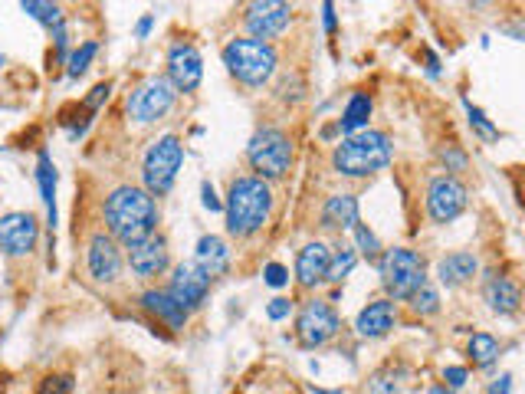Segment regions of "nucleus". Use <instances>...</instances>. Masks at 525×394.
<instances>
[{"instance_id": "obj_1", "label": "nucleus", "mask_w": 525, "mask_h": 394, "mask_svg": "<svg viewBox=\"0 0 525 394\" xmlns=\"http://www.w3.org/2000/svg\"><path fill=\"white\" fill-rule=\"evenodd\" d=\"M102 220L105 234H112L125 250H132L135 243L158 234V197L148 194L142 184H119L105 194L102 201Z\"/></svg>"}, {"instance_id": "obj_2", "label": "nucleus", "mask_w": 525, "mask_h": 394, "mask_svg": "<svg viewBox=\"0 0 525 394\" xmlns=\"http://www.w3.org/2000/svg\"><path fill=\"white\" fill-rule=\"evenodd\" d=\"M273 184L256 175H237L224 197V224L233 240H250L273 217Z\"/></svg>"}, {"instance_id": "obj_3", "label": "nucleus", "mask_w": 525, "mask_h": 394, "mask_svg": "<svg viewBox=\"0 0 525 394\" xmlns=\"http://www.w3.org/2000/svg\"><path fill=\"white\" fill-rule=\"evenodd\" d=\"M391 158H394L391 135L378 129H365V132L345 135L342 142L332 148V171L342 178L365 181L388 168Z\"/></svg>"}, {"instance_id": "obj_4", "label": "nucleus", "mask_w": 525, "mask_h": 394, "mask_svg": "<svg viewBox=\"0 0 525 394\" xmlns=\"http://www.w3.org/2000/svg\"><path fill=\"white\" fill-rule=\"evenodd\" d=\"M224 66L237 83L250 89H263L279 69V53L273 43H260L250 37H233L224 46Z\"/></svg>"}, {"instance_id": "obj_5", "label": "nucleus", "mask_w": 525, "mask_h": 394, "mask_svg": "<svg viewBox=\"0 0 525 394\" xmlns=\"http://www.w3.org/2000/svg\"><path fill=\"white\" fill-rule=\"evenodd\" d=\"M293 135L286 129H279V125H263V129H256L253 138L247 142V165L253 168L256 178L263 181H283L289 175V168H293Z\"/></svg>"}, {"instance_id": "obj_6", "label": "nucleus", "mask_w": 525, "mask_h": 394, "mask_svg": "<svg viewBox=\"0 0 525 394\" xmlns=\"http://www.w3.org/2000/svg\"><path fill=\"white\" fill-rule=\"evenodd\" d=\"M381 286L394 303H407L420 286H427V263L411 247H391L378 260Z\"/></svg>"}, {"instance_id": "obj_7", "label": "nucleus", "mask_w": 525, "mask_h": 394, "mask_svg": "<svg viewBox=\"0 0 525 394\" xmlns=\"http://www.w3.org/2000/svg\"><path fill=\"white\" fill-rule=\"evenodd\" d=\"M184 165V142L174 132L155 138L142 158V188L155 197L171 194L178 171Z\"/></svg>"}, {"instance_id": "obj_8", "label": "nucleus", "mask_w": 525, "mask_h": 394, "mask_svg": "<svg viewBox=\"0 0 525 394\" xmlns=\"http://www.w3.org/2000/svg\"><path fill=\"white\" fill-rule=\"evenodd\" d=\"M178 106V89L168 83V76L151 73L125 96V115L135 125H155L168 119L171 109Z\"/></svg>"}, {"instance_id": "obj_9", "label": "nucleus", "mask_w": 525, "mask_h": 394, "mask_svg": "<svg viewBox=\"0 0 525 394\" xmlns=\"http://www.w3.org/2000/svg\"><path fill=\"white\" fill-rule=\"evenodd\" d=\"M342 332V316L335 312L329 299L312 296L296 312V339L302 349H322Z\"/></svg>"}, {"instance_id": "obj_10", "label": "nucleus", "mask_w": 525, "mask_h": 394, "mask_svg": "<svg viewBox=\"0 0 525 394\" xmlns=\"http://www.w3.org/2000/svg\"><path fill=\"white\" fill-rule=\"evenodd\" d=\"M424 204H427L430 224L447 227L466 211V204H470V188H466L460 178H453L443 171V175H434L427 181V201Z\"/></svg>"}, {"instance_id": "obj_11", "label": "nucleus", "mask_w": 525, "mask_h": 394, "mask_svg": "<svg viewBox=\"0 0 525 394\" xmlns=\"http://www.w3.org/2000/svg\"><path fill=\"white\" fill-rule=\"evenodd\" d=\"M125 247L112 234L96 230L86 240V273L92 276V283L99 286H115L125 273Z\"/></svg>"}, {"instance_id": "obj_12", "label": "nucleus", "mask_w": 525, "mask_h": 394, "mask_svg": "<svg viewBox=\"0 0 525 394\" xmlns=\"http://www.w3.org/2000/svg\"><path fill=\"white\" fill-rule=\"evenodd\" d=\"M40 243V220L30 211H7L0 214V253L7 260H23L37 250Z\"/></svg>"}, {"instance_id": "obj_13", "label": "nucleus", "mask_w": 525, "mask_h": 394, "mask_svg": "<svg viewBox=\"0 0 525 394\" xmlns=\"http://www.w3.org/2000/svg\"><path fill=\"white\" fill-rule=\"evenodd\" d=\"M293 23V7L283 4V0H256L243 14V27H247L250 40L260 43H273L289 30Z\"/></svg>"}, {"instance_id": "obj_14", "label": "nucleus", "mask_w": 525, "mask_h": 394, "mask_svg": "<svg viewBox=\"0 0 525 394\" xmlns=\"http://www.w3.org/2000/svg\"><path fill=\"white\" fill-rule=\"evenodd\" d=\"M165 76H168V83L178 89V96H191V92H197V86H201V79H204V60H201V53H197L194 43L178 40V43L168 46Z\"/></svg>"}, {"instance_id": "obj_15", "label": "nucleus", "mask_w": 525, "mask_h": 394, "mask_svg": "<svg viewBox=\"0 0 525 394\" xmlns=\"http://www.w3.org/2000/svg\"><path fill=\"white\" fill-rule=\"evenodd\" d=\"M210 276L197 266L194 260H184L178 266H171V280H168V293L178 299V303L188 309V312H197L210 296Z\"/></svg>"}, {"instance_id": "obj_16", "label": "nucleus", "mask_w": 525, "mask_h": 394, "mask_svg": "<svg viewBox=\"0 0 525 394\" xmlns=\"http://www.w3.org/2000/svg\"><path fill=\"white\" fill-rule=\"evenodd\" d=\"M125 266L132 270L135 280H142V283H151V280H158V276H165L171 270L168 240L155 234L142 243H135V247L125 253Z\"/></svg>"}, {"instance_id": "obj_17", "label": "nucleus", "mask_w": 525, "mask_h": 394, "mask_svg": "<svg viewBox=\"0 0 525 394\" xmlns=\"http://www.w3.org/2000/svg\"><path fill=\"white\" fill-rule=\"evenodd\" d=\"M329 266H332V247L322 240H309L306 247L296 253V283L302 289H319L329 283Z\"/></svg>"}, {"instance_id": "obj_18", "label": "nucleus", "mask_w": 525, "mask_h": 394, "mask_svg": "<svg viewBox=\"0 0 525 394\" xmlns=\"http://www.w3.org/2000/svg\"><path fill=\"white\" fill-rule=\"evenodd\" d=\"M483 299H486L489 312H496V316H516L522 309V289L506 273L483 276Z\"/></svg>"}, {"instance_id": "obj_19", "label": "nucleus", "mask_w": 525, "mask_h": 394, "mask_svg": "<svg viewBox=\"0 0 525 394\" xmlns=\"http://www.w3.org/2000/svg\"><path fill=\"white\" fill-rule=\"evenodd\" d=\"M138 306H142L148 316H155L158 322H165L171 332H181L191 319V312L184 309L168 289H158V286H148L145 293L138 296Z\"/></svg>"}, {"instance_id": "obj_20", "label": "nucleus", "mask_w": 525, "mask_h": 394, "mask_svg": "<svg viewBox=\"0 0 525 394\" xmlns=\"http://www.w3.org/2000/svg\"><path fill=\"white\" fill-rule=\"evenodd\" d=\"M398 326V303L394 299H375L355 316V332L361 339H384Z\"/></svg>"}, {"instance_id": "obj_21", "label": "nucleus", "mask_w": 525, "mask_h": 394, "mask_svg": "<svg viewBox=\"0 0 525 394\" xmlns=\"http://www.w3.org/2000/svg\"><path fill=\"white\" fill-rule=\"evenodd\" d=\"M194 263L201 266L210 280H217V276H224L230 270V263H233L230 243L224 237H217V234H204L194 247Z\"/></svg>"}, {"instance_id": "obj_22", "label": "nucleus", "mask_w": 525, "mask_h": 394, "mask_svg": "<svg viewBox=\"0 0 525 394\" xmlns=\"http://www.w3.org/2000/svg\"><path fill=\"white\" fill-rule=\"evenodd\" d=\"M476 273H480V260H476V253H470V250H453V253H447V257L437 260V280L447 289L466 286Z\"/></svg>"}, {"instance_id": "obj_23", "label": "nucleus", "mask_w": 525, "mask_h": 394, "mask_svg": "<svg viewBox=\"0 0 525 394\" xmlns=\"http://www.w3.org/2000/svg\"><path fill=\"white\" fill-rule=\"evenodd\" d=\"M361 224V207H358V197L355 194H332L329 201L322 204V227L325 230H335V234H342V230H355Z\"/></svg>"}, {"instance_id": "obj_24", "label": "nucleus", "mask_w": 525, "mask_h": 394, "mask_svg": "<svg viewBox=\"0 0 525 394\" xmlns=\"http://www.w3.org/2000/svg\"><path fill=\"white\" fill-rule=\"evenodd\" d=\"M37 188H40V197H43V207H46V227H56V165H53V155L40 148L37 155Z\"/></svg>"}, {"instance_id": "obj_25", "label": "nucleus", "mask_w": 525, "mask_h": 394, "mask_svg": "<svg viewBox=\"0 0 525 394\" xmlns=\"http://www.w3.org/2000/svg\"><path fill=\"white\" fill-rule=\"evenodd\" d=\"M371 109H375V102H371L368 92H352V99L345 102L342 115H338V132L342 135H355V132H365L368 129V119H371Z\"/></svg>"}, {"instance_id": "obj_26", "label": "nucleus", "mask_w": 525, "mask_h": 394, "mask_svg": "<svg viewBox=\"0 0 525 394\" xmlns=\"http://www.w3.org/2000/svg\"><path fill=\"white\" fill-rule=\"evenodd\" d=\"M466 355L476 368H489L499 358V339L489 332H473L470 342H466Z\"/></svg>"}, {"instance_id": "obj_27", "label": "nucleus", "mask_w": 525, "mask_h": 394, "mask_svg": "<svg viewBox=\"0 0 525 394\" xmlns=\"http://www.w3.org/2000/svg\"><path fill=\"white\" fill-rule=\"evenodd\" d=\"M20 10H23V14H27L30 20L43 23L46 30H53V27H60V23H66L63 7H60V4H50V0H23Z\"/></svg>"}, {"instance_id": "obj_28", "label": "nucleus", "mask_w": 525, "mask_h": 394, "mask_svg": "<svg viewBox=\"0 0 525 394\" xmlns=\"http://www.w3.org/2000/svg\"><path fill=\"white\" fill-rule=\"evenodd\" d=\"M99 56V43L96 40H86V43H79L76 50H69V60H66V76L69 79H79V76H86L89 73V66L92 60Z\"/></svg>"}, {"instance_id": "obj_29", "label": "nucleus", "mask_w": 525, "mask_h": 394, "mask_svg": "<svg viewBox=\"0 0 525 394\" xmlns=\"http://www.w3.org/2000/svg\"><path fill=\"white\" fill-rule=\"evenodd\" d=\"M358 266V250L355 247H335L332 250V266H329V283H342L348 273Z\"/></svg>"}, {"instance_id": "obj_30", "label": "nucleus", "mask_w": 525, "mask_h": 394, "mask_svg": "<svg viewBox=\"0 0 525 394\" xmlns=\"http://www.w3.org/2000/svg\"><path fill=\"white\" fill-rule=\"evenodd\" d=\"M355 250H358V257H365L371 263H378L384 257V247H381V240L378 234L371 230L368 224H358L355 227Z\"/></svg>"}, {"instance_id": "obj_31", "label": "nucleus", "mask_w": 525, "mask_h": 394, "mask_svg": "<svg viewBox=\"0 0 525 394\" xmlns=\"http://www.w3.org/2000/svg\"><path fill=\"white\" fill-rule=\"evenodd\" d=\"M407 306H411V312H414V316H420V319H424V316H437V312H440V293H437V286H420L417 289V293L411 296V299H407Z\"/></svg>"}, {"instance_id": "obj_32", "label": "nucleus", "mask_w": 525, "mask_h": 394, "mask_svg": "<svg viewBox=\"0 0 525 394\" xmlns=\"http://www.w3.org/2000/svg\"><path fill=\"white\" fill-rule=\"evenodd\" d=\"M463 109H466V122H470V129L480 135L483 142H499V129L486 119L483 109H476L470 99H463Z\"/></svg>"}, {"instance_id": "obj_33", "label": "nucleus", "mask_w": 525, "mask_h": 394, "mask_svg": "<svg viewBox=\"0 0 525 394\" xmlns=\"http://www.w3.org/2000/svg\"><path fill=\"white\" fill-rule=\"evenodd\" d=\"M73 388H76L73 372H50L40 378V385L33 394H73Z\"/></svg>"}, {"instance_id": "obj_34", "label": "nucleus", "mask_w": 525, "mask_h": 394, "mask_svg": "<svg viewBox=\"0 0 525 394\" xmlns=\"http://www.w3.org/2000/svg\"><path fill=\"white\" fill-rule=\"evenodd\" d=\"M437 158H440V165L447 168V175L457 178L460 171H466V165H470V158H466V152L460 145H443L437 148Z\"/></svg>"}, {"instance_id": "obj_35", "label": "nucleus", "mask_w": 525, "mask_h": 394, "mask_svg": "<svg viewBox=\"0 0 525 394\" xmlns=\"http://www.w3.org/2000/svg\"><path fill=\"white\" fill-rule=\"evenodd\" d=\"M109 96H112V83H99V86H92V89H89V96L83 99L86 112L96 115V112L105 106V102H109Z\"/></svg>"}, {"instance_id": "obj_36", "label": "nucleus", "mask_w": 525, "mask_h": 394, "mask_svg": "<svg viewBox=\"0 0 525 394\" xmlns=\"http://www.w3.org/2000/svg\"><path fill=\"white\" fill-rule=\"evenodd\" d=\"M263 283L270 289H283V286H289V270L283 263H266L263 266Z\"/></svg>"}, {"instance_id": "obj_37", "label": "nucleus", "mask_w": 525, "mask_h": 394, "mask_svg": "<svg viewBox=\"0 0 525 394\" xmlns=\"http://www.w3.org/2000/svg\"><path fill=\"white\" fill-rule=\"evenodd\" d=\"M201 204H204V211H210V214H224V201H220V194L210 181L201 184Z\"/></svg>"}, {"instance_id": "obj_38", "label": "nucleus", "mask_w": 525, "mask_h": 394, "mask_svg": "<svg viewBox=\"0 0 525 394\" xmlns=\"http://www.w3.org/2000/svg\"><path fill=\"white\" fill-rule=\"evenodd\" d=\"M443 381H447V388L453 391H460L466 381H470V368H463V365H447L443 368Z\"/></svg>"}, {"instance_id": "obj_39", "label": "nucleus", "mask_w": 525, "mask_h": 394, "mask_svg": "<svg viewBox=\"0 0 525 394\" xmlns=\"http://www.w3.org/2000/svg\"><path fill=\"white\" fill-rule=\"evenodd\" d=\"M289 312H293V303H289L286 296H276V299H270V303H266V316H270L273 322L289 319Z\"/></svg>"}, {"instance_id": "obj_40", "label": "nucleus", "mask_w": 525, "mask_h": 394, "mask_svg": "<svg viewBox=\"0 0 525 394\" xmlns=\"http://www.w3.org/2000/svg\"><path fill=\"white\" fill-rule=\"evenodd\" d=\"M486 394H512V375H499L493 385H489Z\"/></svg>"}, {"instance_id": "obj_41", "label": "nucleus", "mask_w": 525, "mask_h": 394, "mask_svg": "<svg viewBox=\"0 0 525 394\" xmlns=\"http://www.w3.org/2000/svg\"><path fill=\"white\" fill-rule=\"evenodd\" d=\"M151 27H155V14H145L142 20L135 23V37H138V40H148Z\"/></svg>"}, {"instance_id": "obj_42", "label": "nucleus", "mask_w": 525, "mask_h": 394, "mask_svg": "<svg viewBox=\"0 0 525 394\" xmlns=\"http://www.w3.org/2000/svg\"><path fill=\"white\" fill-rule=\"evenodd\" d=\"M322 23H325V30H335V7L332 4H322Z\"/></svg>"}, {"instance_id": "obj_43", "label": "nucleus", "mask_w": 525, "mask_h": 394, "mask_svg": "<svg viewBox=\"0 0 525 394\" xmlns=\"http://www.w3.org/2000/svg\"><path fill=\"white\" fill-rule=\"evenodd\" d=\"M427 73L430 76H440V60H437L434 53H427Z\"/></svg>"}, {"instance_id": "obj_44", "label": "nucleus", "mask_w": 525, "mask_h": 394, "mask_svg": "<svg viewBox=\"0 0 525 394\" xmlns=\"http://www.w3.org/2000/svg\"><path fill=\"white\" fill-rule=\"evenodd\" d=\"M335 135H342V132H338V125H325V129H322V138H325V142H332Z\"/></svg>"}, {"instance_id": "obj_45", "label": "nucleus", "mask_w": 525, "mask_h": 394, "mask_svg": "<svg viewBox=\"0 0 525 394\" xmlns=\"http://www.w3.org/2000/svg\"><path fill=\"white\" fill-rule=\"evenodd\" d=\"M427 394H457V391H453V388H447V385H434V388H430Z\"/></svg>"}, {"instance_id": "obj_46", "label": "nucleus", "mask_w": 525, "mask_h": 394, "mask_svg": "<svg viewBox=\"0 0 525 394\" xmlns=\"http://www.w3.org/2000/svg\"><path fill=\"white\" fill-rule=\"evenodd\" d=\"M312 394H342V391H322V388H315V385H312Z\"/></svg>"}, {"instance_id": "obj_47", "label": "nucleus", "mask_w": 525, "mask_h": 394, "mask_svg": "<svg viewBox=\"0 0 525 394\" xmlns=\"http://www.w3.org/2000/svg\"><path fill=\"white\" fill-rule=\"evenodd\" d=\"M4 63H7V60H4V53H0V69H4Z\"/></svg>"}]
</instances>
